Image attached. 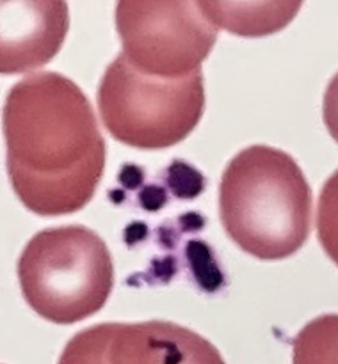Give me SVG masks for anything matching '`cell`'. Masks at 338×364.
<instances>
[{
    "label": "cell",
    "mask_w": 338,
    "mask_h": 364,
    "mask_svg": "<svg viewBox=\"0 0 338 364\" xmlns=\"http://www.w3.org/2000/svg\"><path fill=\"white\" fill-rule=\"evenodd\" d=\"M2 132L11 187L25 208L57 217L91 201L105 169V141L73 80L45 71L16 82L4 102Z\"/></svg>",
    "instance_id": "obj_1"
},
{
    "label": "cell",
    "mask_w": 338,
    "mask_h": 364,
    "mask_svg": "<svg viewBox=\"0 0 338 364\" xmlns=\"http://www.w3.org/2000/svg\"><path fill=\"white\" fill-rule=\"evenodd\" d=\"M317 237L326 255L338 265V169L320 191L317 205Z\"/></svg>",
    "instance_id": "obj_10"
},
{
    "label": "cell",
    "mask_w": 338,
    "mask_h": 364,
    "mask_svg": "<svg viewBox=\"0 0 338 364\" xmlns=\"http://www.w3.org/2000/svg\"><path fill=\"white\" fill-rule=\"evenodd\" d=\"M114 18L125 59L157 77L199 70L217 41L198 0H117Z\"/></svg>",
    "instance_id": "obj_5"
},
{
    "label": "cell",
    "mask_w": 338,
    "mask_h": 364,
    "mask_svg": "<svg viewBox=\"0 0 338 364\" xmlns=\"http://www.w3.org/2000/svg\"><path fill=\"white\" fill-rule=\"evenodd\" d=\"M219 215L244 252L267 262L288 258L312 231V188L288 153L249 146L224 169Z\"/></svg>",
    "instance_id": "obj_2"
},
{
    "label": "cell",
    "mask_w": 338,
    "mask_h": 364,
    "mask_svg": "<svg viewBox=\"0 0 338 364\" xmlns=\"http://www.w3.org/2000/svg\"><path fill=\"white\" fill-rule=\"evenodd\" d=\"M305 0H198L217 28L238 38H265L283 31Z\"/></svg>",
    "instance_id": "obj_8"
},
{
    "label": "cell",
    "mask_w": 338,
    "mask_h": 364,
    "mask_svg": "<svg viewBox=\"0 0 338 364\" xmlns=\"http://www.w3.org/2000/svg\"><path fill=\"white\" fill-rule=\"evenodd\" d=\"M294 364H338V315L306 323L294 340Z\"/></svg>",
    "instance_id": "obj_9"
},
{
    "label": "cell",
    "mask_w": 338,
    "mask_h": 364,
    "mask_svg": "<svg viewBox=\"0 0 338 364\" xmlns=\"http://www.w3.org/2000/svg\"><path fill=\"white\" fill-rule=\"evenodd\" d=\"M322 117L329 135L338 142V73L327 84L322 103Z\"/></svg>",
    "instance_id": "obj_11"
},
{
    "label": "cell",
    "mask_w": 338,
    "mask_h": 364,
    "mask_svg": "<svg viewBox=\"0 0 338 364\" xmlns=\"http://www.w3.org/2000/svg\"><path fill=\"white\" fill-rule=\"evenodd\" d=\"M18 281L25 302L41 318L70 326L105 306L114 288L112 258L89 228H48L25 245Z\"/></svg>",
    "instance_id": "obj_3"
},
{
    "label": "cell",
    "mask_w": 338,
    "mask_h": 364,
    "mask_svg": "<svg viewBox=\"0 0 338 364\" xmlns=\"http://www.w3.org/2000/svg\"><path fill=\"white\" fill-rule=\"evenodd\" d=\"M66 0H0V75L34 71L63 48Z\"/></svg>",
    "instance_id": "obj_7"
},
{
    "label": "cell",
    "mask_w": 338,
    "mask_h": 364,
    "mask_svg": "<svg viewBox=\"0 0 338 364\" xmlns=\"http://www.w3.org/2000/svg\"><path fill=\"white\" fill-rule=\"evenodd\" d=\"M98 110L116 141L137 149L171 148L187 139L203 116L201 68L181 77H157L120 53L100 80Z\"/></svg>",
    "instance_id": "obj_4"
},
{
    "label": "cell",
    "mask_w": 338,
    "mask_h": 364,
    "mask_svg": "<svg viewBox=\"0 0 338 364\" xmlns=\"http://www.w3.org/2000/svg\"><path fill=\"white\" fill-rule=\"evenodd\" d=\"M59 364H224L216 347L171 322L100 323L75 334Z\"/></svg>",
    "instance_id": "obj_6"
}]
</instances>
